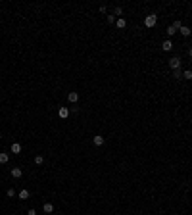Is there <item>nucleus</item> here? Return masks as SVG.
Wrapping results in <instances>:
<instances>
[{
    "instance_id": "nucleus-20",
    "label": "nucleus",
    "mask_w": 192,
    "mask_h": 215,
    "mask_svg": "<svg viewBox=\"0 0 192 215\" xmlns=\"http://www.w3.org/2000/svg\"><path fill=\"white\" fill-rule=\"evenodd\" d=\"M173 27H175V29H177V31H179L181 27H183V23H181L179 19H177V21H173Z\"/></svg>"
},
{
    "instance_id": "nucleus-17",
    "label": "nucleus",
    "mask_w": 192,
    "mask_h": 215,
    "mask_svg": "<svg viewBox=\"0 0 192 215\" xmlns=\"http://www.w3.org/2000/svg\"><path fill=\"white\" fill-rule=\"evenodd\" d=\"M173 77H175V79H183V71L175 69V71H173Z\"/></svg>"
},
{
    "instance_id": "nucleus-23",
    "label": "nucleus",
    "mask_w": 192,
    "mask_h": 215,
    "mask_svg": "<svg viewBox=\"0 0 192 215\" xmlns=\"http://www.w3.org/2000/svg\"><path fill=\"white\" fill-rule=\"evenodd\" d=\"M188 56H190V58H192V48H190V50H188Z\"/></svg>"
},
{
    "instance_id": "nucleus-24",
    "label": "nucleus",
    "mask_w": 192,
    "mask_h": 215,
    "mask_svg": "<svg viewBox=\"0 0 192 215\" xmlns=\"http://www.w3.org/2000/svg\"><path fill=\"white\" fill-rule=\"evenodd\" d=\"M0 140H2V133H0Z\"/></svg>"
},
{
    "instance_id": "nucleus-18",
    "label": "nucleus",
    "mask_w": 192,
    "mask_h": 215,
    "mask_svg": "<svg viewBox=\"0 0 192 215\" xmlns=\"http://www.w3.org/2000/svg\"><path fill=\"white\" fill-rule=\"evenodd\" d=\"M113 15H115V17H117V15H123V8H121V6H117V8L113 10Z\"/></svg>"
},
{
    "instance_id": "nucleus-8",
    "label": "nucleus",
    "mask_w": 192,
    "mask_h": 215,
    "mask_svg": "<svg viewBox=\"0 0 192 215\" xmlns=\"http://www.w3.org/2000/svg\"><path fill=\"white\" fill-rule=\"evenodd\" d=\"M67 100H69L71 104H75V102L79 100V92H69V94H67Z\"/></svg>"
},
{
    "instance_id": "nucleus-4",
    "label": "nucleus",
    "mask_w": 192,
    "mask_h": 215,
    "mask_svg": "<svg viewBox=\"0 0 192 215\" xmlns=\"http://www.w3.org/2000/svg\"><path fill=\"white\" fill-rule=\"evenodd\" d=\"M104 142H106V138L100 136V134H96L94 138H92V144H94V146H104Z\"/></svg>"
},
{
    "instance_id": "nucleus-10",
    "label": "nucleus",
    "mask_w": 192,
    "mask_h": 215,
    "mask_svg": "<svg viewBox=\"0 0 192 215\" xmlns=\"http://www.w3.org/2000/svg\"><path fill=\"white\" fill-rule=\"evenodd\" d=\"M29 196H31V194H29V190H25V188L19 190V200H27Z\"/></svg>"
},
{
    "instance_id": "nucleus-19",
    "label": "nucleus",
    "mask_w": 192,
    "mask_h": 215,
    "mask_svg": "<svg viewBox=\"0 0 192 215\" xmlns=\"http://www.w3.org/2000/svg\"><path fill=\"white\" fill-rule=\"evenodd\" d=\"M6 196H8V198H13V196H15V190H13V188H8Z\"/></svg>"
},
{
    "instance_id": "nucleus-11",
    "label": "nucleus",
    "mask_w": 192,
    "mask_h": 215,
    "mask_svg": "<svg viewBox=\"0 0 192 215\" xmlns=\"http://www.w3.org/2000/svg\"><path fill=\"white\" fill-rule=\"evenodd\" d=\"M10 150H12V154H19L21 152V144H19V142H13Z\"/></svg>"
},
{
    "instance_id": "nucleus-21",
    "label": "nucleus",
    "mask_w": 192,
    "mask_h": 215,
    "mask_svg": "<svg viewBox=\"0 0 192 215\" xmlns=\"http://www.w3.org/2000/svg\"><path fill=\"white\" fill-rule=\"evenodd\" d=\"M106 19H108V23H115V15H111V13H109Z\"/></svg>"
},
{
    "instance_id": "nucleus-15",
    "label": "nucleus",
    "mask_w": 192,
    "mask_h": 215,
    "mask_svg": "<svg viewBox=\"0 0 192 215\" xmlns=\"http://www.w3.org/2000/svg\"><path fill=\"white\" fill-rule=\"evenodd\" d=\"M183 79H188V81H190V79H192V71H190V69L183 71Z\"/></svg>"
},
{
    "instance_id": "nucleus-13",
    "label": "nucleus",
    "mask_w": 192,
    "mask_h": 215,
    "mask_svg": "<svg viewBox=\"0 0 192 215\" xmlns=\"http://www.w3.org/2000/svg\"><path fill=\"white\" fill-rule=\"evenodd\" d=\"M42 163H44V158H42L40 154H37V156H35V165H42Z\"/></svg>"
},
{
    "instance_id": "nucleus-9",
    "label": "nucleus",
    "mask_w": 192,
    "mask_h": 215,
    "mask_svg": "<svg viewBox=\"0 0 192 215\" xmlns=\"http://www.w3.org/2000/svg\"><path fill=\"white\" fill-rule=\"evenodd\" d=\"M115 25L119 27V29H125V27H127V21H125L123 17H117L115 19Z\"/></svg>"
},
{
    "instance_id": "nucleus-6",
    "label": "nucleus",
    "mask_w": 192,
    "mask_h": 215,
    "mask_svg": "<svg viewBox=\"0 0 192 215\" xmlns=\"http://www.w3.org/2000/svg\"><path fill=\"white\" fill-rule=\"evenodd\" d=\"M42 209H44V213H54V204L46 202L44 206H42Z\"/></svg>"
},
{
    "instance_id": "nucleus-12",
    "label": "nucleus",
    "mask_w": 192,
    "mask_h": 215,
    "mask_svg": "<svg viewBox=\"0 0 192 215\" xmlns=\"http://www.w3.org/2000/svg\"><path fill=\"white\" fill-rule=\"evenodd\" d=\"M10 161V156L6 152H0V163H8Z\"/></svg>"
},
{
    "instance_id": "nucleus-2",
    "label": "nucleus",
    "mask_w": 192,
    "mask_h": 215,
    "mask_svg": "<svg viewBox=\"0 0 192 215\" xmlns=\"http://www.w3.org/2000/svg\"><path fill=\"white\" fill-rule=\"evenodd\" d=\"M181 63H183V62H181V58L173 56L171 60H169V67H171L173 71H175V69H181Z\"/></svg>"
},
{
    "instance_id": "nucleus-7",
    "label": "nucleus",
    "mask_w": 192,
    "mask_h": 215,
    "mask_svg": "<svg viewBox=\"0 0 192 215\" xmlns=\"http://www.w3.org/2000/svg\"><path fill=\"white\" fill-rule=\"evenodd\" d=\"M21 175H23V169H19V167H13L12 169V177L13 179H19Z\"/></svg>"
},
{
    "instance_id": "nucleus-3",
    "label": "nucleus",
    "mask_w": 192,
    "mask_h": 215,
    "mask_svg": "<svg viewBox=\"0 0 192 215\" xmlns=\"http://www.w3.org/2000/svg\"><path fill=\"white\" fill-rule=\"evenodd\" d=\"M58 115H60L62 119H67V117H69V108H60V110H58Z\"/></svg>"
},
{
    "instance_id": "nucleus-1",
    "label": "nucleus",
    "mask_w": 192,
    "mask_h": 215,
    "mask_svg": "<svg viewBox=\"0 0 192 215\" xmlns=\"http://www.w3.org/2000/svg\"><path fill=\"white\" fill-rule=\"evenodd\" d=\"M156 23H158V15H156V13L146 15V19H144V25H146V27H154Z\"/></svg>"
},
{
    "instance_id": "nucleus-5",
    "label": "nucleus",
    "mask_w": 192,
    "mask_h": 215,
    "mask_svg": "<svg viewBox=\"0 0 192 215\" xmlns=\"http://www.w3.org/2000/svg\"><path fill=\"white\" fill-rule=\"evenodd\" d=\"M161 48L165 52H171V48H173V42H171V38H167V40H163V44H161Z\"/></svg>"
},
{
    "instance_id": "nucleus-22",
    "label": "nucleus",
    "mask_w": 192,
    "mask_h": 215,
    "mask_svg": "<svg viewBox=\"0 0 192 215\" xmlns=\"http://www.w3.org/2000/svg\"><path fill=\"white\" fill-rule=\"evenodd\" d=\"M27 215H37V211H35V209H29V211H27Z\"/></svg>"
},
{
    "instance_id": "nucleus-14",
    "label": "nucleus",
    "mask_w": 192,
    "mask_h": 215,
    "mask_svg": "<svg viewBox=\"0 0 192 215\" xmlns=\"http://www.w3.org/2000/svg\"><path fill=\"white\" fill-rule=\"evenodd\" d=\"M179 31H181V35H183V37H188V35H190V29H188V27H185V25L181 27Z\"/></svg>"
},
{
    "instance_id": "nucleus-16",
    "label": "nucleus",
    "mask_w": 192,
    "mask_h": 215,
    "mask_svg": "<svg viewBox=\"0 0 192 215\" xmlns=\"http://www.w3.org/2000/svg\"><path fill=\"white\" fill-rule=\"evenodd\" d=\"M175 33H177V29H175L173 25H169V27H167V35H169V37H173Z\"/></svg>"
}]
</instances>
